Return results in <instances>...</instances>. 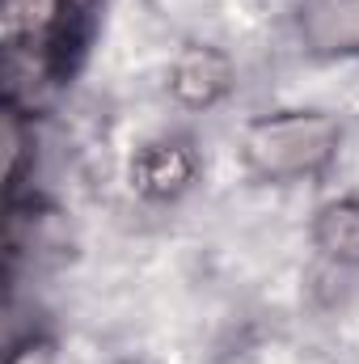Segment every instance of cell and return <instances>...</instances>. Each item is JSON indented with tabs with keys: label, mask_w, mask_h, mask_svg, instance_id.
Segmentation results:
<instances>
[{
	"label": "cell",
	"mask_w": 359,
	"mask_h": 364,
	"mask_svg": "<svg viewBox=\"0 0 359 364\" xmlns=\"http://www.w3.org/2000/svg\"><path fill=\"white\" fill-rule=\"evenodd\" d=\"M309 246L338 272H359V191L317 203L309 220Z\"/></svg>",
	"instance_id": "obj_5"
},
{
	"label": "cell",
	"mask_w": 359,
	"mask_h": 364,
	"mask_svg": "<svg viewBox=\"0 0 359 364\" xmlns=\"http://www.w3.org/2000/svg\"><path fill=\"white\" fill-rule=\"evenodd\" d=\"M110 364H148V360H136V356H118V360H110Z\"/></svg>",
	"instance_id": "obj_9"
},
{
	"label": "cell",
	"mask_w": 359,
	"mask_h": 364,
	"mask_svg": "<svg viewBox=\"0 0 359 364\" xmlns=\"http://www.w3.org/2000/svg\"><path fill=\"white\" fill-rule=\"evenodd\" d=\"M292 34L309 60H359V0H292Z\"/></svg>",
	"instance_id": "obj_4"
},
{
	"label": "cell",
	"mask_w": 359,
	"mask_h": 364,
	"mask_svg": "<svg viewBox=\"0 0 359 364\" xmlns=\"http://www.w3.org/2000/svg\"><path fill=\"white\" fill-rule=\"evenodd\" d=\"M165 90L178 110H190V114L216 110L237 90V64L224 47L190 38L174 51V60L165 68Z\"/></svg>",
	"instance_id": "obj_2"
},
{
	"label": "cell",
	"mask_w": 359,
	"mask_h": 364,
	"mask_svg": "<svg viewBox=\"0 0 359 364\" xmlns=\"http://www.w3.org/2000/svg\"><path fill=\"white\" fill-rule=\"evenodd\" d=\"M9 364H60V348H55V339H51V335L30 331L21 343H13Z\"/></svg>",
	"instance_id": "obj_8"
},
{
	"label": "cell",
	"mask_w": 359,
	"mask_h": 364,
	"mask_svg": "<svg viewBox=\"0 0 359 364\" xmlns=\"http://www.w3.org/2000/svg\"><path fill=\"white\" fill-rule=\"evenodd\" d=\"M26 144H30L26 119H21V110H17V106H9V110H4V178H9V186H17V178H21Z\"/></svg>",
	"instance_id": "obj_7"
},
{
	"label": "cell",
	"mask_w": 359,
	"mask_h": 364,
	"mask_svg": "<svg viewBox=\"0 0 359 364\" xmlns=\"http://www.w3.org/2000/svg\"><path fill=\"white\" fill-rule=\"evenodd\" d=\"M127 182L148 203H174L199 182V153L186 136H153L131 153Z\"/></svg>",
	"instance_id": "obj_3"
},
{
	"label": "cell",
	"mask_w": 359,
	"mask_h": 364,
	"mask_svg": "<svg viewBox=\"0 0 359 364\" xmlns=\"http://www.w3.org/2000/svg\"><path fill=\"white\" fill-rule=\"evenodd\" d=\"M347 127L338 114L317 106H279L241 123L237 166L258 186L317 182L338 166Z\"/></svg>",
	"instance_id": "obj_1"
},
{
	"label": "cell",
	"mask_w": 359,
	"mask_h": 364,
	"mask_svg": "<svg viewBox=\"0 0 359 364\" xmlns=\"http://www.w3.org/2000/svg\"><path fill=\"white\" fill-rule=\"evenodd\" d=\"M68 0H4L0 4V38L9 51L47 47L51 34L64 26Z\"/></svg>",
	"instance_id": "obj_6"
}]
</instances>
